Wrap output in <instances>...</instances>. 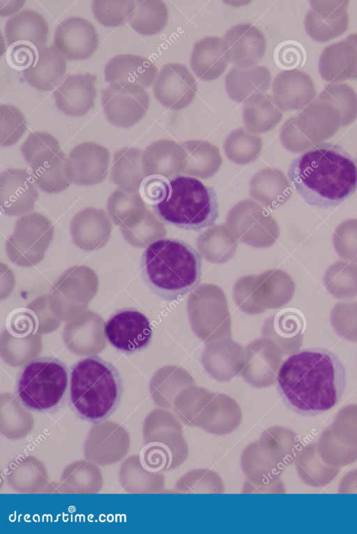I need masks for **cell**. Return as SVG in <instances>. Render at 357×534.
<instances>
[{
  "label": "cell",
  "instance_id": "60d3db41",
  "mask_svg": "<svg viewBox=\"0 0 357 534\" xmlns=\"http://www.w3.org/2000/svg\"><path fill=\"white\" fill-rule=\"evenodd\" d=\"M25 1H0V14L1 16H8L17 12L24 5Z\"/></svg>",
  "mask_w": 357,
  "mask_h": 534
},
{
  "label": "cell",
  "instance_id": "3957f363",
  "mask_svg": "<svg viewBox=\"0 0 357 534\" xmlns=\"http://www.w3.org/2000/svg\"><path fill=\"white\" fill-rule=\"evenodd\" d=\"M143 281L158 297L181 300L196 289L202 276L200 254L177 238H160L149 245L141 258Z\"/></svg>",
  "mask_w": 357,
  "mask_h": 534
},
{
  "label": "cell",
  "instance_id": "836d02e7",
  "mask_svg": "<svg viewBox=\"0 0 357 534\" xmlns=\"http://www.w3.org/2000/svg\"><path fill=\"white\" fill-rule=\"evenodd\" d=\"M330 320L335 332L340 337L357 342V302L336 303L332 308Z\"/></svg>",
  "mask_w": 357,
  "mask_h": 534
},
{
  "label": "cell",
  "instance_id": "277c9868",
  "mask_svg": "<svg viewBox=\"0 0 357 534\" xmlns=\"http://www.w3.org/2000/svg\"><path fill=\"white\" fill-rule=\"evenodd\" d=\"M69 404L82 420L98 424L116 410L123 391L116 367L98 356L81 359L70 369Z\"/></svg>",
  "mask_w": 357,
  "mask_h": 534
},
{
  "label": "cell",
  "instance_id": "ba28073f",
  "mask_svg": "<svg viewBox=\"0 0 357 534\" xmlns=\"http://www.w3.org/2000/svg\"><path fill=\"white\" fill-rule=\"evenodd\" d=\"M104 334L117 351L132 354L151 344L153 331L148 318L130 307L116 310L105 323Z\"/></svg>",
  "mask_w": 357,
  "mask_h": 534
},
{
  "label": "cell",
  "instance_id": "f546056e",
  "mask_svg": "<svg viewBox=\"0 0 357 534\" xmlns=\"http://www.w3.org/2000/svg\"><path fill=\"white\" fill-rule=\"evenodd\" d=\"M174 489L182 494H222L225 489L218 473L207 468L188 471L177 480Z\"/></svg>",
  "mask_w": 357,
  "mask_h": 534
},
{
  "label": "cell",
  "instance_id": "9a60e30c",
  "mask_svg": "<svg viewBox=\"0 0 357 534\" xmlns=\"http://www.w3.org/2000/svg\"><path fill=\"white\" fill-rule=\"evenodd\" d=\"M33 176L24 169L8 168L0 176V203L3 213L19 216L31 211L38 198Z\"/></svg>",
  "mask_w": 357,
  "mask_h": 534
},
{
  "label": "cell",
  "instance_id": "5b68a950",
  "mask_svg": "<svg viewBox=\"0 0 357 534\" xmlns=\"http://www.w3.org/2000/svg\"><path fill=\"white\" fill-rule=\"evenodd\" d=\"M153 209L164 223L185 231H200L214 225L219 217L218 197L213 187L182 175L168 180L163 198L153 205Z\"/></svg>",
  "mask_w": 357,
  "mask_h": 534
},
{
  "label": "cell",
  "instance_id": "4316f807",
  "mask_svg": "<svg viewBox=\"0 0 357 534\" xmlns=\"http://www.w3.org/2000/svg\"><path fill=\"white\" fill-rule=\"evenodd\" d=\"M107 210L117 226H128L145 213L144 202L139 193L116 189L109 197Z\"/></svg>",
  "mask_w": 357,
  "mask_h": 534
},
{
  "label": "cell",
  "instance_id": "5bb4252c",
  "mask_svg": "<svg viewBox=\"0 0 357 534\" xmlns=\"http://www.w3.org/2000/svg\"><path fill=\"white\" fill-rule=\"evenodd\" d=\"M221 40L227 61L240 68L254 67L263 57L266 48L264 33L251 23L233 26Z\"/></svg>",
  "mask_w": 357,
  "mask_h": 534
},
{
  "label": "cell",
  "instance_id": "8d00e7d4",
  "mask_svg": "<svg viewBox=\"0 0 357 534\" xmlns=\"http://www.w3.org/2000/svg\"><path fill=\"white\" fill-rule=\"evenodd\" d=\"M131 3L132 0H95L91 3V10L100 24L117 27L126 22Z\"/></svg>",
  "mask_w": 357,
  "mask_h": 534
},
{
  "label": "cell",
  "instance_id": "cb8c5ba5",
  "mask_svg": "<svg viewBox=\"0 0 357 534\" xmlns=\"http://www.w3.org/2000/svg\"><path fill=\"white\" fill-rule=\"evenodd\" d=\"M145 176L141 149L123 147L114 152L110 179L119 188L137 192Z\"/></svg>",
  "mask_w": 357,
  "mask_h": 534
},
{
  "label": "cell",
  "instance_id": "44dd1931",
  "mask_svg": "<svg viewBox=\"0 0 357 534\" xmlns=\"http://www.w3.org/2000/svg\"><path fill=\"white\" fill-rule=\"evenodd\" d=\"M66 72V57L52 45L37 49L36 60L22 70V75L32 87L45 91L57 86Z\"/></svg>",
  "mask_w": 357,
  "mask_h": 534
},
{
  "label": "cell",
  "instance_id": "d6a6232c",
  "mask_svg": "<svg viewBox=\"0 0 357 534\" xmlns=\"http://www.w3.org/2000/svg\"><path fill=\"white\" fill-rule=\"evenodd\" d=\"M261 148V138L250 135L243 128L231 132L225 143L226 154L236 162L252 160Z\"/></svg>",
  "mask_w": 357,
  "mask_h": 534
},
{
  "label": "cell",
  "instance_id": "9c48e42d",
  "mask_svg": "<svg viewBox=\"0 0 357 534\" xmlns=\"http://www.w3.org/2000/svg\"><path fill=\"white\" fill-rule=\"evenodd\" d=\"M102 106L109 123L121 128H129L146 113L150 98L145 89L132 84H113L101 91Z\"/></svg>",
  "mask_w": 357,
  "mask_h": 534
},
{
  "label": "cell",
  "instance_id": "e0dca14e",
  "mask_svg": "<svg viewBox=\"0 0 357 534\" xmlns=\"http://www.w3.org/2000/svg\"><path fill=\"white\" fill-rule=\"evenodd\" d=\"M74 243L86 251L103 247L111 237L112 225L103 209L86 207L78 211L70 223Z\"/></svg>",
  "mask_w": 357,
  "mask_h": 534
},
{
  "label": "cell",
  "instance_id": "7a4b0ae2",
  "mask_svg": "<svg viewBox=\"0 0 357 534\" xmlns=\"http://www.w3.org/2000/svg\"><path fill=\"white\" fill-rule=\"evenodd\" d=\"M288 178L310 206L327 208L342 204L357 189V165L342 146L317 144L290 164Z\"/></svg>",
  "mask_w": 357,
  "mask_h": 534
},
{
  "label": "cell",
  "instance_id": "7402d4cb",
  "mask_svg": "<svg viewBox=\"0 0 357 534\" xmlns=\"http://www.w3.org/2000/svg\"><path fill=\"white\" fill-rule=\"evenodd\" d=\"M5 34L9 45L27 44L37 50L45 47L49 26L40 13L32 9H24L7 20Z\"/></svg>",
  "mask_w": 357,
  "mask_h": 534
},
{
  "label": "cell",
  "instance_id": "2e32d148",
  "mask_svg": "<svg viewBox=\"0 0 357 534\" xmlns=\"http://www.w3.org/2000/svg\"><path fill=\"white\" fill-rule=\"evenodd\" d=\"M96 95V77L89 73L68 75L53 92L58 109L73 117L86 115Z\"/></svg>",
  "mask_w": 357,
  "mask_h": 534
},
{
  "label": "cell",
  "instance_id": "ac0fdd59",
  "mask_svg": "<svg viewBox=\"0 0 357 534\" xmlns=\"http://www.w3.org/2000/svg\"><path fill=\"white\" fill-rule=\"evenodd\" d=\"M158 69L152 61L135 54H119L105 66V79L109 84H137L143 88L155 81Z\"/></svg>",
  "mask_w": 357,
  "mask_h": 534
},
{
  "label": "cell",
  "instance_id": "ab89813d",
  "mask_svg": "<svg viewBox=\"0 0 357 534\" xmlns=\"http://www.w3.org/2000/svg\"><path fill=\"white\" fill-rule=\"evenodd\" d=\"M168 180L159 177L149 179L144 185V194L146 198L154 202H159L164 197L167 188Z\"/></svg>",
  "mask_w": 357,
  "mask_h": 534
},
{
  "label": "cell",
  "instance_id": "484cf974",
  "mask_svg": "<svg viewBox=\"0 0 357 534\" xmlns=\"http://www.w3.org/2000/svg\"><path fill=\"white\" fill-rule=\"evenodd\" d=\"M243 118L248 130L263 133L275 126L281 118V112L274 98L264 94L245 104Z\"/></svg>",
  "mask_w": 357,
  "mask_h": 534
},
{
  "label": "cell",
  "instance_id": "8fae6325",
  "mask_svg": "<svg viewBox=\"0 0 357 534\" xmlns=\"http://www.w3.org/2000/svg\"><path fill=\"white\" fill-rule=\"evenodd\" d=\"M110 160L109 150L92 142L81 143L68 154L65 174L70 183L91 185L101 183L106 177Z\"/></svg>",
  "mask_w": 357,
  "mask_h": 534
},
{
  "label": "cell",
  "instance_id": "f1b7e54d",
  "mask_svg": "<svg viewBox=\"0 0 357 534\" xmlns=\"http://www.w3.org/2000/svg\"><path fill=\"white\" fill-rule=\"evenodd\" d=\"M66 155L61 151L53 158L32 169L34 182L47 193H56L67 189L70 183L65 174Z\"/></svg>",
  "mask_w": 357,
  "mask_h": 534
},
{
  "label": "cell",
  "instance_id": "e575fe53",
  "mask_svg": "<svg viewBox=\"0 0 357 534\" xmlns=\"http://www.w3.org/2000/svg\"><path fill=\"white\" fill-rule=\"evenodd\" d=\"M119 227L126 241L137 247L148 246L159 238V222L149 211H146L135 222Z\"/></svg>",
  "mask_w": 357,
  "mask_h": 534
},
{
  "label": "cell",
  "instance_id": "6da1fadb",
  "mask_svg": "<svg viewBox=\"0 0 357 534\" xmlns=\"http://www.w3.org/2000/svg\"><path fill=\"white\" fill-rule=\"evenodd\" d=\"M276 381L292 409L314 416L338 403L346 386V369L330 349L310 348L291 355L280 366Z\"/></svg>",
  "mask_w": 357,
  "mask_h": 534
},
{
  "label": "cell",
  "instance_id": "d4e9b609",
  "mask_svg": "<svg viewBox=\"0 0 357 534\" xmlns=\"http://www.w3.org/2000/svg\"><path fill=\"white\" fill-rule=\"evenodd\" d=\"M168 10L161 0H132L127 23L137 33L153 36L167 25Z\"/></svg>",
  "mask_w": 357,
  "mask_h": 534
},
{
  "label": "cell",
  "instance_id": "ffe728a7",
  "mask_svg": "<svg viewBox=\"0 0 357 534\" xmlns=\"http://www.w3.org/2000/svg\"><path fill=\"white\" fill-rule=\"evenodd\" d=\"M242 421V412L236 402L225 395L210 400L198 413L194 427L213 435L222 436L236 429Z\"/></svg>",
  "mask_w": 357,
  "mask_h": 534
},
{
  "label": "cell",
  "instance_id": "d6986e66",
  "mask_svg": "<svg viewBox=\"0 0 357 534\" xmlns=\"http://www.w3.org/2000/svg\"><path fill=\"white\" fill-rule=\"evenodd\" d=\"M271 73L264 66L231 68L225 79L229 97L244 105L266 94L270 87Z\"/></svg>",
  "mask_w": 357,
  "mask_h": 534
},
{
  "label": "cell",
  "instance_id": "83f0119b",
  "mask_svg": "<svg viewBox=\"0 0 357 534\" xmlns=\"http://www.w3.org/2000/svg\"><path fill=\"white\" fill-rule=\"evenodd\" d=\"M187 458V455L158 441L147 442L139 455L143 469L152 473L175 469Z\"/></svg>",
  "mask_w": 357,
  "mask_h": 534
},
{
  "label": "cell",
  "instance_id": "4fadbf2b",
  "mask_svg": "<svg viewBox=\"0 0 357 534\" xmlns=\"http://www.w3.org/2000/svg\"><path fill=\"white\" fill-rule=\"evenodd\" d=\"M98 45L95 26L83 17L73 16L56 26L52 46L69 61H82L93 54Z\"/></svg>",
  "mask_w": 357,
  "mask_h": 534
},
{
  "label": "cell",
  "instance_id": "d590c367",
  "mask_svg": "<svg viewBox=\"0 0 357 534\" xmlns=\"http://www.w3.org/2000/svg\"><path fill=\"white\" fill-rule=\"evenodd\" d=\"M26 129L22 112L11 105H0V143L3 146L15 144Z\"/></svg>",
  "mask_w": 357,
  "mask_h": 534
},
{
  "label": "cell",
  "instance_id": "8992f818",
  "mask_svg": "<svg viewBox=\"0 0 357 534\" xmlns=\"http://www.w3.org/2000/svg\"><path fill=\"white\" fill-rule=\"evenodd\" d=\"M69 370L56 357H40L29 361L19 374L16 395L22 404L37 412L56 410L64 400Z\"/></svg>",
  "mask_w": 357,
  "mask_h": 534
},
{
  "label": "cell",
  "instance_id": "74e56055",
  "mask_svg": "<svg viewBox=\"0 0 357 534\" xmlns=\"http://www.w3.org/2000/svg\"><path fill=\"white\" fill-rule=\"evenodd\" d=\"M324 284L327 291L334 298L347 299L357 296V273H345L344 268L335 273H327Z\"/></svg>",
  "mask_w": 357,
  "mask_h": 534
},
{
  "label": "cell",
  "instance_id": "52a82bcc",
  "mask_svg": "<svg viewBox=\"0 0 357 534\" xmlns=\"http://www.w3.org/2000/svg\"><path fill=\"white\" fill-rule=\"evenodd\" d=\"M54 227L47 217L31 212L18 218L6 249L13 261L31 265L44 256L54 236Z\"/></svg>",
  "mask_w": 357,
  "mask_h": 534
},
{
  "label": "cell",
  "instance_id": "4dcf8cb0",
  "mask_svg": "<svg viewBox=\"0 0 357 534\" xmlns=\"http://www.w3.org/2000/svg\"><path fill=\"white\" fill-rule=\"evenodd\" d=\"M20 151L32 169L61 151L58 140L46 132L31 133L21 145Z\"/></svg>",
  "mask_w": 357,
  "mask_h": 534
},
{
  "label": "cell",
  "instance_id": "30bf717a",
  "mask_svg": "<svg viewBox=\"0 0 357 534\" xmlns=\"http://www.w3.org/2000/svg\"><path fill=\"white\" fill-rule=\"evenodd\" d=\"M282 464L260 439L250 443L241 457V466L247 477L242 493L277 492L276 482L282 471Z\"/></svg>",
  "mask_w": 357,
  "mask_h": 534
},
{
  "label": "cell",
  "instance_id": "603a6c76",
  "mask_svg": "<svg viewBox=\"0 0 357 534\" xmlns=\"http://www.w3.org/2000/svg\"><path fill=\"white\" fill-rule=\"evenodd\" d=\"M222 40L215 36H206L194 45L190 66L202 80L211 81L220 77L228 66Z\"/></svg>",
  "mask_w": 357,
  "mask_h": 534
},
{
  "label": "cell",
  "instance_id": "7c38bea8",
  "mask_svg": "<svg viewBox=\"0 0 357 534\" xmlns=\"http://www.w3.org/2000/svg\"><path fill=\"white\" fill-rule=\"evenodd\" d=\"M155 98L165 107L180 110L188 106L197 93V82L188 68L178 63H166L153 86Z\"/></svg>",
  "mask_w": 357,
  "mask_h": 534
},
{
  "label": "cell",
  "instance_id": "f35d334b",
  "mask_svg": "<svg viewBox=\"0 0 357 534\" xmlns=\"http://www.w3.org/2000/svg\"><path fill=\"white\" fill-rule=\"evenodd\" d=\"M37 50L31 45L23 43L11 45L8 52V61L13 67L22 70L27 68L36 60Z\"/></svg>",
  "mask_w": 357,
  "mask_h": 534
},
{
  "label": "cell",
  "instance_id": "1f68e13d",
  "mask_svg": "<svg viewBox=\"0 0 357 534\" xmlns=\"http://www.w3.org/2000/svg\"><path fill=\"white\" fill-rule=\"evenodd\" d=\"M181 154L180 146L172 141L162 139L152 143L144 151L142 166L146 176L159 175L165 165Z\"/></svg>",
  "mask_w": 357,
  "mask_h": 534
}]
</instances>
